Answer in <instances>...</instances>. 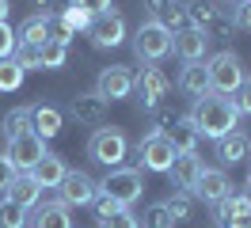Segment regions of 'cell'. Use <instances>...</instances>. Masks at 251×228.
Here are the masks:
<instances>
[{"instance_id":"1","label":"cell","mask_w":251,"mask_h":228,"mask_svg":"<svg viewBox=\"0 0 251 228\" xmlns=\"http://www.w3.org/2000/svg\"><path fill=\"white\" fill-rule=\"evenodd\" d=\"M190 122L198 126V133L209 137V141H221L225 133L240 129V110L232 106L228 95H217V91H205L194 99L190 106Z\"/></svg>"},{"instance_id":"17","label":"cell","mask_w":251,"mask_h":228,"mask_svg":"<svg viewBox=\"0 0 251 228\" xmlns=\"http://www.w3.org/2000/svg\"><path fill=\"white\" fill-rule=\"evenodd\" d=\"M183 12H187V27H198V30H213L225 8H221V0H183Z\"/></svg>"},{"instance_id":"13","label":"cell","mask_w":251,"mask_h":228,"mask_svg":"<svg viewBox=\"0 0 251 228\" xmlns=\"http://www.w3.org/2000/svg\"><path fill=\"white\" fill-rule=\"evenodd\" d=\"M228 190H232V182L225 175V167H205L202 175H198V182L190 186V198H202L205 205H217Z\"/></svg>"},{"instance_id":"6","label":"cell","mask_w":251,"mask_h":228,"mask_svg":"<svg viewBox=\"0 0 251 228\" xmlns=\"http://www.w3.org/2000/svg\"><path fill=\"white\" fill-rule=\"evenodd\" d=\"M133 95H137V110H156L164 106V95H168V76L156 65H145L141 73L133 76Z\"/></svg>"},{"instance_id":"20","label":"cell","mask_w":251,"mask_h":228,"mask_svg":"<svg viewBox=\"0 0 251 228\" xmlns=\"http://www.w3.org/2000/svg\"><path fill=\"white\" fill-rule=\"evenodd\" d=\"M27 225H31V228H73V221H69V205H65V202H38Z\"/></svg>"},{"instance_id":"44","label":"cell","mask_w":251,"mask_h":228,"mask_svg":"<svg viewBox=\"0 0 251 228\" xmlns=\"http://www.w3.org/2000/svg\"><path fill=\"white\" fill-rule=\"evenodd\" d=\"M34 8H38V15H53L50 12V8H53V4H57V0H31Z\"/></svg>"},{"instance_id":"34","label":"cell","mask_w":251,"mask_h":228,"mask_svg":"<svg viewBox=\"0 0 251 228\" xmlns=\"http://www.w3.org/2000/svg\"><path fill=\"white\" fill-rule=\"evenodd\" d=\"M65 61H69V46H61V42L42 46V69H61Z\"/></svg>"},{"instance_id":"42","label":"cell","mask_w":251,"mask_h":228,"mask_svg":"<svg viewBox=\"0 0 251 228\" xmlns=\"http://www.w3.org/2000/svg\"><path fill=\"white\" fill-rule=\"evenodd\" d=\"M19 171L16 167H12V160H8V156H4V152H0V190H8V186H12V179H16Z\"/></svg>"},{"instance_id":"16","label":"cell","mask_w":251,"mask_h":228,"mask_svg":"<svg viewBox=\"0 0 251 228\" xmlns=\"http://www.w3.org/2000/svg\"><path fill=\"white\" fill-rule=\"evenodd\" d=\"M27 175H31V179L38 182L42 190H57V186H61V179L69 175V164H65L57 152H46V156H42V160H38V164H34Z\"/></svg>"},{"instance_id":"23","label":"cell","mask_w":251,"mask_h":228,"mask_svg":"<svg viewBox=\"0 0 251 228\" xmlns=\"http://www.w3.org/2000/svg\"><path fill=\"white\" fill-rule=\"evenodd\" d=\"M0 133L4 141H16V137H27L34 133V106H12L4 122H0Z\"/></svg>"},{"instance_id":"7","label":"cell","mask_w":251,"mask_h":228,"mask_svg":"<svg viewBox=\"0 0 251 228\" xmlns=\"http://www.w3.org/2000/svg\"><path fill=\"white\" fill-rule=\"evenodd\" d=\"M95 95L107 106L118 103V99H129V95H133V73H129V65L99 69V76H95Z\"/></svg>"},{"instance_id":"35","label":"cell","mask_w":251,"mask_h":228,"mask_svg":"<svg viewBox=\"0 0 251 228\" xmlns=\"http://www.w3.org/2000/svg\"><path fill=\"white\" fill-rule=\"evenodd\" d=\"M175 118H179V114H172L168 106H156V110H149V126H152V133H168Z\"/></svg>"},{"instance_id":"14","label":"cell","mask_w":251,"mask_h":228,"mask_svg":"<svg viewBox=\"0 0 251 228\" xmlns=\"http://www.w3.org/2000/svg\"><path fill=\"white\" fill-rule=\"evenodd\" d=\"M209 34L205 30H198V27H183V30H175L172 34V50L183 57V65L187 61H202L205 53H209Z\"/></svg>"},{"instance_id":"32","label":"cell","mask_w":251,"mask_h":228,"mask_svg":"<svg viewBox=\"0 0 251 228\" xmlns=\"http://www.w3.org/2000/svg\"><path fill=\"white\" fill-rule=\"evenodd\" d=\"M23 69H19L12 57H4L0 61V91H19V84H23Z\"/></svg>"},{"instance_id":"31","label":"cell","mask_w":251,"mask_h":228,"mask_svg":"<svg viewBox=\"0 0 251 228\" xmlns=\"http://www.w3.org/2000/svg\"><path fill=\"white\" fill-rule=\"evenodd\" d=\"M0 228H27V209H19L16 202L0 198Z\"/></svg>"},{"instance_id":"46","label":"cell","mask_w":251,"mask_h":228,"mask_svg":"<svg viewBox=\"0 0 251 228\" xmlns=\"http://www.w3.org/2000/svg\"><path fill=\"white\" fill-rule=\"evenodd\" d=\"M221 4H244V0H221Z\"/></svg>"},{"instance_id":"22","label":"cell","mask_w":251,"mask_h":228,"mask_svg":"<svg viewBox=\"0 0 251 228\" xmlns=\"http://www.w3.org/2000/svg\"><path fill=\"white\" fill-rule=\"evenodd\" d=\"M168 141H172L175 152H194L198 149V141H202V133H198V126L190 122V114H179V118L172 122V129H168Z\"/></svg>"},{"instance_id":"29","label":"cell","mask_w":251,"mask_h":228,"mask_svg":"<svg viewBox=\"0 0 251 228\" xmlns=\"http://www.w3.org/2000/svg\"><path fill=\"white\" fill-rule=\"evenodd\" d=\"M12 61H16L23 73H27V69H42V46L16 42V50H12Z\"/></svg>"},{"instance_id":"33","label":"cell","mask_w":251,"mask_h":228,"mask_svg":"<svg viewBox=\"0 0 251 228\" xmlns=\"http://www.w3.org/2000/svg\"><path fill=\"white\" fill-rule=\"evenodd\" d=\"M57 19H61V23L73 30V34H76V30H88V27H92V19H95V15H92V12H84V8H73V4H69V8H65Z\"/></svg>"},{"instance_id":"8","label":"cell","mask_w":251,"mask_h":228,"mask_svg":"<svg viewBox=\"0 0 251 228\" xmlns=\"http://www.w3.org/2000/svg\"><path fill=\"white\" fill-rule=\"evenodd\" d=\"M179 152L172 149V141L164 133H145V141L137 145V160H141V171H160V175H168V167Z\"/></svg>"},{"instance_id":"15","label":"cell","mask_w":251,"mask_h":228,"mask_svg":"<svg viewBox=\"0 0 251 228\" xmlns=\"http://www.w3.org/2000/svg\"><path fill=\"white\" fill-rule=\"evenodd\" d=\"M69 114H73L80 126H103V118H107V103H103L95 91H80V95L69 99Z\"/></svg>"},{"instance_id":"27","label":"cell","mask_w":251,"mask_h":228,"mask_svg":"<svg viewBox=\"0 0 251 228\" xmlns=\"http://www.w3.org/2000/svg\"><path fill=\"white\" fill-rule=\"evenodd\" d=\"M16 42H27V46H46L50 42V15H27L23 23H19V34Z\"/></svg>"},{"instance_id":"25","label":"cell","mask_w":251,"mask_h":228,"mask_svg":"<svg viewBox=\"0 0 251 228\" xmlns=\"http://www.w3.org/2000/svg\"><path fill=\"white\" fill-rule=\"evenodd\" d=\"M179 91H187L190 99H198L209 91V73H205L202 61H187L183 69H179Z\"/></svg>"},{"instance_id":"40","label":"cell","mask_w":251,"mask_h":228,"mask_svg":"<svg viewBox=\"0 0 251 228\" xmlns=\"http://www.w3.org/2000/svg\"><path fill=\"white\" fill-rule=\"evenodd\" d=\"M12 50H16V30L8 27V23H0V61L12 57Z\"/></svg>"},{"instance_id":"30","label":"cell","mask_w":251,"mask_h":228,"mask_svg":"<svg viewBox=\"0 0 251 228\" xmlns=\"http://www.w3.org/2000/svg\"><path fill=\"white\" fill-rule=\"evenodd\" d=\"M164 205H168V213H172L175 225H183V221H190V213H194V198H190L187 190H179V194H172Z\"/></svg>"},{"instance_id":"11","label":"cell","mask_w":251,"mask_h":228,"mask_svg":"<svg viewBox=\"0 0 251 228\" xmlns=\"http://www.w3.org/2000/svg\"><path fill=\"white\" fill-rule=\"evenodd\" d=\"M57 190H61V202H65V205H92L95 194H99V182H95L88 171H69Z\"/></svg>"},{"instance_id":"9","label":"cell","mask_w":251,"mask_h":228,"mask_svg":"<svg viewBox=\"0 0 251 228\" xmlns=\"http://www.w3.org/2000/svg\"><path fill=\"white\" fill-rule=\"evenodd\" d=\"M88 38H92L95 50H114V46L126 42V19L118 12H103L92 19V27H88Z\"/></svg>"},{"instance_id":"5","label":"cell","mask_w":251,"mask_h":228,"mask_svg":"<svg viewBox=\"0 0 251 228\" xmlns=\"http://www.w3.org/2000/svg\"><path fill=\"white\" fill-rule=\"evenodd\" d=\"M133 53H137V61H149V65H156L160 57H168L172 53V30L160 27V23H137V30H133Z\"/></svg>"},{"instance_id":"38","label":"cell","mask_w":251,"mask_h":228,"mask_svg":"<svg viewBox=\"0 0 251 228\" xmlns=\"http://www.w3.org/2000/svg\"><path fill=\"white\" fill-rule=\"evenodd\" d=\"M99 228H141V225H137V217L129 209H122V213H114V217H107V221H99Z\"/></svg>"},{"instance_id":"21","label":"cell","mask_w":251,"mask_h":228,"mask_svg":"<svg viewBox=\"0 0 251 228\" xmlns=\"http://www.w3.org/2000/svg\"><path fill=\"white\" fill-rule=\"evenodd\" d=\"M213 156L225 167H236L240 160H248V133L232 129V133H225L221 141H213Z\"/></svg>"},{"instance_id":"47","label":"cell","mask_w":251,"mask_h":228,"mask_svg":"<svg viewBox=\"0 0 251 228\" xmlns=\"http://www.w3.org/2000/svg\"><path fill=\"white\" fill-rule=\"evenodd\" d=\"M244 194H248V198H251V182H248V186H244Z\"/></svg>"},{"instance_id":"4","label":"cell","mask_w":251,"mask_h":228,"mask_svg":"<svg viewBox=\"0 0 251 228\" xmlns=\"http://www.w3.org/2000/svg\"><path fill=\"white\" fill-rule=\"evenodd\" d=\"M205 73H209V91H217V95H232L248 76H244V61L236 57L232 50H221L213 57L205 61Z\"/></svg>"},{"instance_id":"18","label":"cell","mask_w":251,"mask_h":228,"mask_svg":"<svg viewBox=\"0 0 251 228\" xmlns=\"http://www.w3.org/2000/svg\"><path fill=\"white\" fill-rule=\"evenodd\" d=\"M202 171H205V167H202V160H198V152H179V156L172 160V167H168L172 182L179 186V190H187V194H190V186L198 182Z\"/></svg>"},{"instance_id":"26","label":"cell","mask_w":251,"mask_h":228,"mask_svg":"<svg viewBox=\"0 0 251 228\" xmlns=\"http://www.w3.org/2000/svg\"><path fill=\"white\" fill-rule=\"evenodd\" d=\"M61 126H65V114L57 106H50V103L34 106V137H42V141H46V137H57Z\"/></svg>"},{"instance_id":"36","label":"cell","mask_w":251,"mask_h":228,"mask_svg":"<svg viewBox=\"0 0 251 228\" xmlns=\"http://www.w3.org/2000/svg\"><path fill=\"white\" fill-rule=\"evenodd\" d=\"M92 209H95V217H99V221H107V217H114V213H122V205H118L114 198H107V194H95Z\"/></svg>"},{"instance_id":"41","label":"cell","mask_w":251,"mask_h":228,"mask_svg":"<svg viewBox=\"0 0 251 228\" xmlns=\"http://www.w3.org/2000/svg\"><path fill=\"white\" fill-rule=\"evenodd\" d=\"M73 8H84V12H92V15H103V12H110L114 4L110 0H69Z\"/></svg>"},{"instance_id":"45","label":"cell","mask_w":251,"mask_h":228,"mask_svg":"<svg viewBox=\"0 0 251 228\" xmlns=\"http://www.w3.org/2000/svg\"><path fill=\"white\" fill-rule=\"evenodd\" d=\"M8 12H12V0H0V23H8Z\"/></svg>"},{"instance_id":"28","label":"cell","mask_w":251,"mask_h":228,"mask_svg":"<svg viewBox=\"0 0 251 228\" xmlns=\"http://www.w3.org/2000/svg\"><path fill=\"white\" fill-rule=\"evenodd\" d=\"M137 225H141V228H172L175 221H172V213H168V205H164V202H152V205L137 217Z\"/></svg>"},{"instance_id":"48","label":"cell","mask_w":251,"mask_h":228,"mask_svg":"<svg viewBox=\"0 0 251 228\" xmlns=\"http://www.w3.org/2000/svg\"><path fill=\"white\" fill-rule=\"evenodd\" d=\"M248 156H251V137H248Z\"/></svg>"},{"instance_id":"43","label":"cell","mask_w":251,"mask_h":228,"mask_svg":"<svg viewBox=\"0 0 251 228\" xmlns=\"http://www.w3.org/2000/svg\"><path fill=\"white\" fill-rule=\"evenodd\" d=\"M236 27H244V30H251V0H244L240 8H236Z\"/></svg>"},{"instance_id":"10","label":"cell","mask_w":251,"mask_h":228,"mask_svg":"<svg viewBox=\"0 0 251 228\" xmlns=\"http://www.w3.org/2000/svg\"><path fill=\"white\" fill-rule=\"evenodd\" d=\"M4 156L12 160V167H16L19 175H27V171L46 156V141H42V137H34V133L16 137V141H8V152H4Z\"/></svg>"},{"instance_id":"49","label":"cell","mask_w":251,"mask_h":228,"mask_svg":"<svg viewBox=\"0 0 251 228\" xmlns=\"http://www.w3.org/2000/svg\"><path fill=\"white\" fill-rule=\"evenodd\" d=\"M248 182H251V179H248Z\"/></svg>"},{"instance_id":"37","label":"cell","mask_w":251,"mask_h":228,"mask_svg":"<svg viewBox=\"0 0 251 228\" xmlns=\"http://www.w3.org/2000/svg\"><path fill=\"white\" fill-rule=\"evenodd\" d=\"M232 106L240 110V118H244V114H251V80H244V84L232 91Z\"/></svg>"},{"instance_id":"19","label":"cell","mask_w":251,"mask_h":228,"mask_svg":"<svg viewBox=\"0 0 251 228\" xmlns=\"http://www.w3.org/2000/svg\"><path fill=\"white\" fill-rule=\"evenodd\" d=\"M240 217H251V198L244 194V190H228V194L213 205V221L225 228L228 221H240Z\"/></svg>"},{"instance_id":"3","label":"cell","mask_w":251,"mask_h":228,"mask_svg":"<svg viewBox=\"0 0 251 228\" xmlns=\"http://www.w3.org/2000/svg\"><path fill=\"white\" fill-rule=\"evenodd\" d=\"M99 194L114 198L122 209H129V205L145 194V175H141V167H114V171H107V179L99 182Z\"/></svg>"},{"instance_id":"12","label":"cell","mask_w":251,"mask_h":228,"mask_svg":"<svg viewBox=\"0 0 251 228\" xmlns=\"http://www.w3.org/2000/svg\"><path fill=\"white\" fill-rule=\"evenodd\" d=\"M141 8H145V19H149V23H160V27H168L172 34L187 27L183 0H141Z\"/></svg>"},{"instance_id":"39","label":"cell","mask_w":251,"mask_h":228,"mask_svg":"<svg viewBox=\"0 0 251 228\" xmlns=\"http://www.w3.org/2000/svg\"><path fill=\"white\" fill-rule=\"evenodd\" d=\"M50 42H61V46H69V42H73V30L65 27L57 15H50Z\"/></svg>"},{"instance_id":"2","label":"cell","mask_w":251,"mask_h":228,"mask_svg":"<svg viewBox=\"0 0 251 228\" xmlns=\"http://www.w3.org/2000/svg\"><path fill=\"white\" fill-rule=\"evenodd\" d=\"M126 152H129V141H126V129H118V126H99L92 133V141H88V156L107 171L122 167Z\"/></svg>"},{"instance_id":"24","label":"cell","mask_w":251,"mask_h":228,"mask_svg":"<svg viewBox=\"0 0 251 228\" xmlns=\"http://www.w3.org/2000/svg\"><path fill=\"white\" fill-rule=\"evenodd\" d=\"M4 198H8V202H16L19 209H34V205L42 202V186H38L31 175H16L12 186L4 190Z\"/></svg>"}]
</instances>
